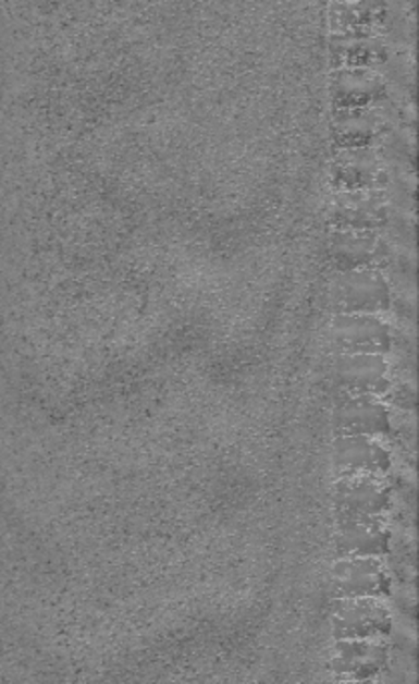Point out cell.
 I'll list each match as a JSON object with an SVG mask.
<instances>
[{
  "label": "cell",
  "mask_w": 419,
  "mask_h": 684,
  "mask_svg": "<svg viewBox=\"0 0 419 684\" xmlns=\"http://www.w3.org/2000/svg\"><path fill=\"white\" fill-rule=\"evenodd\" d=\"M331 342L342 355H380L390 350V328L369 316H337Z\"/></svg>",
  "instance_id": "6da1fadb"
},
{
  "label": "cell",
  "mask_w": 419,
  "mask_h": 684,
  "mask_svg": "<svg viewBox=\"0 0 419 684\" xmlns=\"http://www.w3.org/2000/svg\"><path fill=\"white\" fill-rule=\"evenodd\" d=\"M333 304L342 316H368L390 304L385 281L373 271H354L343 276L333 290Z\"/></svg>",
  "instance_id": "7a4b0ae2"
},
{
  "label": "cell",
  "mask_w": 419,
  "mask_h": 684,
  "mask_svg": "<svg viewBox=\"0 0 419 684\" xmlns=\"http://www.w3.org/2000/svg\"><path fill=\"white\" fill-rule=\"evenodd\" d=\"M385 369L380 355H340L331 374L342 390L363 398L387 388Z\"/></svg>",
  "instance_id": "3957f363"
},
{
  "label": "cell",
  "mask_w": 419,
  "mask_h": 684,
  "mask_svg": "<svg viewBox=\"0 0 419 684\" xmlns=\"http://www.w3.org/2000/svg\"><path fill=\"white\" fill-rule=\"evenodd\" d=\"M335 631L343 638H368L390 631V614L378 602L356 598L343 602L335 614Z\"/></svg>",
  "instance_id": "277c9868"
},
{
  "label": "cell",
  "mask_w": 419,
  "mask_h": 684,
  "mask_svg": "<svg viewBox=\"0 0 419 684\" xmlns=\"http://www.w3.org/2000/svg\"><path fill=\"white\" fill-rule=\"evenodd\" d=\"M335 424L349 436L375 433L387 428V414L380 404H373L369 398H354L337 407Z\"/></svg>",
  "instance_id": "5b68a950"
},
{
  "label": "cell",
  "mask_w": 419,
  "mask_h": 684,
  "mask_svg": "<svg viewBox=\"0 0 419 684\" xmlns=\"http://www.w3.org/2000/svg\"><path fill=\"white\" fill-rule=\"evenodd\" d=\"M337 576V590L347 596H369L378 595L383 590V572L380 564L373 560H356V562H345L335 569Z\"/></svg>",
  "instance_id": "8992f818"
},
{
  "label": "cell",
  "mask_w": 419,
  "mask_h": 684,
  "mask_svg": "<svg viewBox=\"0 0 419 684\" xmlns=\"http://www.w3.org/2000/svg\"><path fill=\"white\" fill-rule=\"evenodd\" d=\"M383 662H385L383 648L371 645V643L349 640V643L340 645L335 669L361 681V679H369L371 674L380 671Z\"/></svg>",
  "instance_id": "52a82bcc"
},
{
  "label": "cell",
  "mask_w": 419,
  "mask_h": 684,
  "mask_svg": "<svg viewBox=\"0 0 419 684\" xmlns=\"http://www.w3.org/2000/svg\"><path fill=\"white\" fill-rule=\"evenodd\" d=\"M343 542L347 552H357V557L375 554L385 546V533L380 522H373L366 516L363 520H354V526L343 534Z\"/></svg>",
  "instance_id": "ba28073f"
},
{
  "label": "cell",
  "mask_w": 419,
  "mask_h": 684,
  "mask_svg": "<svg viewBox=\"0 0 419 684\" xmlns=\"http://www.w3.org/2000/svg\"><path fill=\"white\" fill-rule=\"evenodd\" d=\"M340 462L349 468H383V454L378 445L361 438H349L340 445Z\"/></svg>",
  "instance_id": "9c48e42d"
},
{
  "label": "cell",
  "mask_w": 419,
  "mask_h": 684,
  "mask_svg": "<svg viewBox=\"0 0 419 684\" xmlns=\"http://www.w3.org/2000/svg\"><path fill=\"white\" fill-rule=\"evenodd\" d=\"M349 684H369V683H363V681H356V683H349Z\"/></svg>",
  "instance_id": "30bf717a"
}]
</instances>
